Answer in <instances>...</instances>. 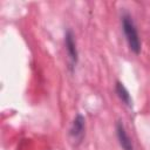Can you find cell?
<instances>
[{"instance_id": "cell-4", "label": "cell", "mask_w": 150, "mask_h": 150, "mask_svg": "<svg viewBox=\"0 0 150 150\" xmlns=\"http://www.w3.org/2000/svg\"><path fill=\"white\" fill-rule=\"evenodd\" d=\"M115 131H116V137L118 141L120 146L122 148V150H135L134 149V144H132V139L129 136L124 124L122 121H117L115 124Z\"/></svg>"}, {"instance_id": "cell-1", "label": "cell", "mask_w": 150, "mask_h": 150, "mask_svg": "<svg viewBox=\"0 0 150 150\" xmlns=\"http://www.w3.org/2000/svg\"><path fill=\"white\" fill-rule=\"evenodd\" d=\"M121 27L129 49L135 55H138L142 49V42L135 21L128 12H123L121 15Z\"/></svg>"}, {"instance_id": "cell-5", "label": "cell", "mask_w": 150, "mask_h": 150, "mask_svg": "<svg viewBox=\"0 0 150 150\" xmlns=\"http://www.w3.org/2000/svg\"><path fill=\"white\" fill-rule=\"evenodd\" d=\"M115 93H116L117 97L120 98V101L125 107L132 109V107H134V100H132L129 90L125 88V86L121 81H116L115 82Z\"/></svg>"}, {"instance_id": "cell-2", "label": "cell", "mask_w": 150, "mask_h": 150, "mask_svg": "<svg viewBox=\"0 0 150 150\" xmlns=\"http://www.w3.org/2000/svg\"><path fill=\"white\" fill-rule=\"evenodd\" d=\"M63 42H64L66 54L68 57V70L70 71V74H73L75 71V68L79 62V50H77V46H76L75 35L71 29H67L64 32Z\"/></svg>"}, {"instance_id": "cell-3", "label": "cell", "mask_w": 150, "mask_h": 150, "mask_svg": "<svg viewBox=\"0 0 150 150\" xmlns=\"http://www.w3.org/2000/svg\"><path fill=\"white\" fill-rule=\"evenodd\" d=\"M68 135H69L70 139L73 141L74 145H80L82 143V141L86 136V118L82 114L75 115V117L70 124Z\"/></svg>"}]
</instances>
